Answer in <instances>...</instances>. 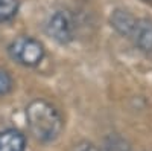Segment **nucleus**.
Instances as JSON below:
<instances>
[{
    "label": "nucleus",
    "instance_id": "obj_1",
    "mask_svg": "<svg viewBox=\"0 0 152 151\" xmlns=\"http://www.w3.org/2000/svg\"><path fill=\"white\" fill-rule=\"evenodd\" d=\"M26 118L32 134L41 142H50L56 139L64 125L59 111L43 99H37L29 104Z\"/></svg>",
    "mask_w": 152,
    "mask_h": 151
},
{
    "label": "nucleus",
    "instance_id": "obj_2",
    "mask_svg": "<svg viewBox=\"0 0 152 151\" xmlns=\"http://www.w3.org/2000/svg\"><path fill=\"white\" fill-rule=\"evenodd\" d=\"M11 57L21 63L23 66H37L44 57V47L40 41L31 37H18L9 46Z\"/></svg>",
    "mask_w": 152,
    "mask_h": 151
},
{
    "label": "nucleus",
    "instance_id": "obj_3",
    "mask_svg": "<svg viewBox=\"0 0 152 151\" xmlns=\"http://www.w3.org/2000/svg\"><path fill=\"white\" fill-rule=\"evenodd\" d=\"M47 34L61 44H66L73 38V20L67 11H56L47 21Z\"/></svg>",
    "mask_w": 152,
    "mask_h": 151
},
{
    "label": "nucleus",
    "instance_id": "obj_4",
    "mask_svg": "<svg viewBox=\"0 0 152 151\" xmlns=\"http://www.w3.org/2000/svg\"><path fill=\"white\" fill-rule=\"evenodd\" d=\"M137 47L143 52H152V20L140 18L137 20L132 32Z\"/></svg>",
    "mask_w": 152,
    "mask_h": 151
},
{
    "label": "nucleus",
    "instance_id": "obj_5",
    "mask_svg": "<svg viewBox=\"0 0 152 151\" xmlns=\"http://www.w3.org/2000/svg\"><path fill=\"white\" fill-rule=\"evenodd\" d=\"M110 21H111V26L120 35H125V37L132 35L135 23H137L134 15L129 14V12L125 11V9H114L111 17H110Z\"/></svg>",
    "mask_w": 152,
    "mask_h": 151
},
{
    "label": "nucleus",
    "instance_id": "obj_6",
    "mask_svg": "<svg viewBox=\"0 0 152 151\" xmlns=\"http://www.w3.org/2000/svg\"><path fill=\"white\" fill-rule=\"evenodd\" d=\"M26 139L14 128H9L0 133V151H24Z\"/></svg>",
    "mask_w": 152,
    "mask_h": 151
},
{
    "label": "nucleus",
    "instance_id": "obj_7",
    "mask_svg": "<svg viewBox=\"0 0 152 151\" xmlns=\"http://www.w3.org/2000/svg\"><path fill=\"white\" fill-rule=\"evenodd\" d=\"M20 6L18 0H0V21H8L17 14Z\"/></svg>",
    "mask_w": 152,
    "mask_h": 151
},
{
    "label": "nucleus",
    "instance_id": "obj_8",
    "mask_svg": "<svg viewBox=\"0 0 152 151\" xmlns=\"http://www.w3.org/2000/svg\"><path fill=\"white\" fill-rule=\"evenodd\" d=\"M105 151H131V148L120 136H110L105 142Z\"/></svg>",
    "mask_w": 152,
    "mask_h": 151
},
{
    "label": "nucleus",
    "instance_id": "obj_9",
    "mask_svg": "<svg viewBox=\"0 0 152 151\" xmlns=\"http://www.w3.org/2000/svg\"><path fill=\"white\" fill-rule=\"evenodd\" d=\"M11 89H12V80L9 73L3 69H0V96L9 93Z\"/></svg>",
    "mask_w": 152,
    "mask_h": 151
},
{
    "label": "nucleus",
    "instance_id": "obj_10",
    "mask_svg": "<svg viewBox=\"0 0 152 151\" xmlns=\"http://www.w3.org/2000/svg\"><path fill=\"white\" fill-rule=\"evenodd\" d=\"M72 151H99V148L93 144V142H88V141H81L78 142Z\"/></svg>",
    "mask_w": 152,
    "mask_h": 151
},
{
    "label": "nucleus",
    "instance_id": "obj_11",
    "mask_svg": "<svg viewBox=\"0 0 152 151\" xmlns=\"http://www.w3.org/2000/svg\"><path fill=\"white\" fill-rule=\"evenodd\" d=\"M143 2H148V3H152V0H143Z\"/></svg>",
    "mask_w": 152,
    "mask_h": 151
}]
</instances>
